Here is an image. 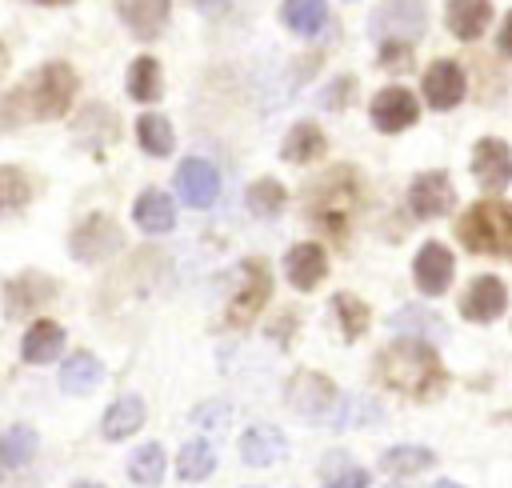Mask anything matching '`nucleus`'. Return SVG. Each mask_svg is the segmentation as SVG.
Instances as JSON below:
<instances>
[{
  "label": "nucleus",
  "mask_w": 512,
  "mask_h": 488,
  "mask_svg": "<svg viewBox=\"0 0 512 488\" xmlns=\"http://www.w3.org/2000/svg\"><path fill=\"white\" fill-rule=\"evenodd\" d=\"M372 372L388 392H396L404 400H436L448 388V368H444L440 352L420 336L392 340L372 360Z\"/></svg>",
  "instance_id": "nucleus-1"
},
{
  "label": "nucleus",
  "mask_w": 512,
  "mask_h": 488,
  "mask_svg": "<svg viewBox=\"0 0 512 488\" xmlns=\"http://www.w3.org/2000/svg\"><path fill=\"white\" fill-rule=\"evenodd\" d=\"M76 72L64 60H48L36 76L20 80L8 100H4V116L8 120H60L72 100H76Z\"/></svg>",
  "instance_id": "nucleus-2"
},
{
  "label": "nucleus",
  "mask_w": 512,
  "mask_h": 488,
  "mask_svg": "<svg viewBox=\"0 0 512 488\" xmlns=\"http://www.w3.org/2000/svg\"><path fill=\"white\" fill-rule=\"evenodd\" d=\"M304 212L312 228H320L332 240H344L356 216V172L332 168L324 180H316L304 196Z\"/></svg>",
  "instance_id": "nucleus-3"
},
{
  "label": "nucleus",
  "mask_w": 512,
  "mask_h": 488,
  "mask_svg": "<svg viewBox=\"0 0 512 488\" xmlns=\"http://www.w3.org/2000/svg\"><path fill=\"white\" fill-rule=\"evenodd\" d=\"M456 236L476 256H508V248H512V208L504 200H476L460 216Z\"/></svg>",
  "instance_id": "nucleus-4"
},
{
  "label": "nucleus",
  "mask_w": 512,
  "mask_h": 488,
  "mask_svg": "<svg viewBox=\"0 0 512 488\" xmlns=\"http://www.w3.org/2000/svg\"><path fill=\"white\" fill-rule=\"evenodd\" d=\"M232 276H236V284H232V296L224 304V324L228 328H248L272 296V276H268L264 260H240Z\"/></svg>",
  "instance_id": "nucleus-5"
},
{
  "label": "nucleus",
  "mask_w": 512,
  "mask_h": 488,
  "mask_svg": "<svg viewBox=\"0 0 512 488\" xmlns=\"http://www.w3.org/2000/svg\"><path fill=\"white\" fill-rule=\"evenodd\" d=\"M428 28V4L424 0H384L372 20H368V32L380 40V44H416Z\"/></svg>",
  "instance_id": "nucleus-6"
},
{
  "label": "nucleus",
  "mask_w": 512,
  "mask_h": 488,
  "mask_svg": "<svg viewBox=\"0 0 512 488\" xmlns=\"http://www.w3.org/2000/svg\"><path fill=\"white\" fill-rule=\"evenodd\" d=\"M336 384L324 376V372H312V368H300L292 372L288 388H284V400L292 412H300L304 420H328V412L336 408Z\"/></svg>",
  "instance_id": "nucleus-7"
},
{
  "label": "nucleus",
  "mask_w": 512,
  "mask_h": 488,
  "mask_svg": "<svg viewBox=\"0 0 512 488\" xmlns=\"http://www.w3.org/2000/svg\"><path fill=\"white\" fill-rule=\"evenodd\" d=\"M68 248H72V256L80 264H100V260H108V256H116L124 248V232L108 216H84L72 228Z\"/></svg>",
  "instance_id": "nucleus-8"
},
{
  "label": "nucleus",
  "mask_w": 512,
  "mask_h": 488,
  "mask_svg": "<svg viewBox=\"0 0 512 488\" xmlns=\"http://www.w3.org/2000/svg\"><path fill=\"white\" fill-rule=\"evenodd\" d=\"M56 300V284H52V276H44V272H20V276H12L8 284H4V308H8V316L12 320H24V316H36L44 304H52Z\"/></svg>",
  "instance_id": "nucleus-9"
},
{
  "label": "nucleus",
  "mask_w": 512,
  "mask_h": 488,
  "mask_svg": "<svg viewBox=\"0 0 512 488\" xmlns=\"http://www.w3.org/2000/svg\"><path fill=\"white\" fill-rule=\"evenodd\" d=\"M456 204V188L448 180V172L432 168V172H420L412 184H408V208L420 216V220H436V216H448V208Z\"/></svg>",
  "instance_id": "nucleus-10"
},
{
  "label": "nucleus",
  "mask_w": 512,
  "mask_h": 488,
  "mask_svg": "<svg viewBox=\"0 0 512 488\" xmlns=\"http://www.w3.org/2000/svg\"><path fill=\"white\" fill-rule=\"evenodd\" d=\"M368 116H372V124H376L380 132H388V136H392V132H404L408 124H416L420 108H416V96H412L408 88L388 84V88H380V92L372 96Z\"/></svg>",
  "instance_id": "nucleus-11"
},
{
  "label": "nucleus",
  "mask_w": 512,
  "mask_h": 488,
  "mask_svg": "<svg viewBox=\"0 0 512 488\" xmlns=\"http://www.w3.org/2000/svg\"><path fill=\"white\" fill-rule=\"evenodd\" d=\"M504 308H508V288L500 276H476L460 296V316L472 324H492L504 316Z\"/></svg>",
  "instance_id": "nucleus-12"
},
{
  "label": "nucleus",
  "mask_w": 512,
  "mask_h": 488,
  "mask_svg": "<svg viewBox=\"0 0 512 488\" xmlns=\"http://www.w3.org/2000/svg\"><path fill=\"white\" fill-rule=\"evenodd\" d=\"M176 192L188 208H212L216 204V192H220V172L200 160V156H188L180 168H176Z\"/></svg>",
  "instance_id": "nucleus-13"
},
{
  "label": "nucleus",
  "mask_w": 512,
  "mask_h": 488,
  "mask_svg": "<svg viewBox=\"0 0 512 488\" xmlns=\"http://www.w3.org/2000/svg\"><path fill=\"white\" fill-rule=\"evenodd\" d=\"M452 268H456L452 252H448L440 240H424L420 252H416V260H412L416 288H420L424 296H440V292L452 284Z\"/></svg>",
  "instance_id": "nucleus-14"
},
{
  "label": "nucleus",
  "mask_w": 512,
  "mask_h": 488,
  "mask_svg": "<svg viewBox=\"0 0 512 488\" xmlns=\"http://www.w3.org/2000/svg\"><path fill=\"white\" fill-rule=\"evenodd\" d=\"M464 92H468V84H464V68L456 60H436L424 72V100H428V108L448 112V108H456L464 100Z\"/></svg>",
  "instance_id": "nucleus-15"
},
{
  "label": "nucleus",
  "mask_w": 512,
  "mask_h": 488,
  "mask_svg": "<svg viewBox=\"0 0 512 488\" xmlns=\"http://www.w3.org/2000/svg\"><path fill=\"white\" fill-rule=\"evenodd\" d=\"M288 456V440L276 424H252L244 436H240V460L248 468H272Z\"/></svg>",
  "instance_id": "nucleus-16"
},
{
  "label": "nucleus",
  "mask_w": 512,
  "mask_h": 488,
  "mask_svg": "<svg viewBox=\"0 0 512 488\" xmlns=\"http://www.w3.org/2000/svg\"><path fill=\"white\" fill-rule=\"evenodd\" d=\"M472 172H476V180H480L484 188H492V192L508 188V176H512V156H508V144H504L500 136L480 140V144L472 148Z\"/></svg>",
  "instance_id": "nucleus-17"
},
{
  "label": "nucleus",
  "mask_w": 512,
  "mask_h": 488,
  "mask_svg": "<svg viewBox=\"0 0 512 488\" xmlns=\"http://www.w3.org/2000/svg\"><path fill=\"white\" fill-rule=\"evenodd\" d=\"M172 0H116V16L136 40H156L160 28L168 24Z\"/></svg>",
  "instance_id": "nucleus-18"
},
{
  "label": "nucleus",
  "mask_w": 512,
  "mask_h": 488,
  "mask_svg": "<svg viewBox=\"0 0 512 488\" xmlns=\"http://www.w3.org/2000/svg\"><path fill=\"white\" fill-rule=\"evenodd\" d=\"M284 272H288V284H292V288L308 292V288H316V284L324 280V272H328V256H324V248L312 244V240L292 244V248L284 252Z\"/></svg>",
  "instance_id": "nucleus-19"
},
{
  "label": "nucleus",
  "mask_w": 512,
  "mask_h": 488,
  "mask_svg": "<svg viewBox=\"0 0 512 488\" xmlns=\"http://www.w3.org/2000/svg\"><path fill=\"white\" fill-rule=\"evenodd\" d=\"M144 420H148V408H144V400H140L136 392L116 396V400L108 404L104 420H100V436H104V440H128L132 432L144 428Z\"/></svg>",
  "instance_id": "nucleus-20"
},
{
  "label": "nucleus",
  "mask_w": 512,
  "mask_h": 488,
  "mask_svg": "<svg viewBox=\"0 0 512 488\" xmlns=\"http://www.w3.org/2000/svg\"><path fill=\"white\" fill-rule=\"evenodd\" d=\"M488 20H492V4L488 0H448L444 8V24L456 40H480L488 32Z\"/></svg>",
  "instance_id": "nucleus-21"
},
{
  "label": "nucleus",
  "mask_w": 512,
  "mask_h": 488,
  "mask_svg": "<svg viewBox=\"0 0 512 488\" xmlns=\"http://www.w3.org/2000/svg\"><path fill=\"white\" fill-rule=\"evenodd\" d=\"M132 220H136V228L148 232V236L168 232V228L176 224V204H172V196H164V192H140L136 204H132Z\"/></svg>",
  "instance_id": "nucleus-22"
},
{
  "label": "nucleus",
  "mask_w": 512,
  "mask_h": 488,
  "mask_svg": "<svg viewBox=\"0 0 512 488\" xmlns=\"http://www.w3.org/2000/svg\"><path fill=\"white\" fill-rule=\"evenodd\" d=\"M64 352V328L56 320H36L28 332H24V344H20V356L28 364H48Z\"/></svg>",
  "instance_id": "nucleus-23"
},
{
  "label": "nucleus",
  "mask_w": 512,
  "mask_h": 488,
  "mask_svg": "<svg viewBox=\"0 0 512 488\" xmlns=\"http://www.w3.org/2000/svg\"><path fill=\"white\" fill-rule=\"evenodd\" d=\"M384 420V408L368 396H336V408L328 412V424L336 432H348V428H368V424H380Z\"/></svg>",
  "instance_id": "nucleus-24"
},
{
  "label": "nucleus",
  "mask_w": 512,
  "mask_h": 488,
  "mask_svg": "<svg viewBox=\"0 0 512 488\" xmlns=\"http://www.w3.org/2000/svg\"><path fill=\"white\" fill-rule=\"evenodd\" d=\"M324 148H328L324 132H320L312 120H300V124L288 128V136H284V144H280V156L292 160V164H308V160H320Z\"/></svg>",
  "instance_id": "nucleus-25"
},
{
  "label": "nucleus",
  "mask_w": 512,
  "mask_h": 488,
  "mask_svg": "<svg viewBox=\"0 0 512 488\" xmlns=\"http://www.w3.org/2000/svg\"><path fill=\"white\" fill-rule=\"evenodd\" d=\"M100 380H104V368H100V360L92 352H72L64 360V368H60V388L68 396H88Z\"/></svg>",
  "instance_id": "nucleus-26"
},
{
  "label": "nucleus",
  "mask_w": 512,
  "mask_h": 488,
  "mask_svg": "<svg viewBox=\"0 0 512 488\" xmlns=\"http://www.w3.org/2000/svg\"><path fill=\"white\" fill-rule=\"evenodd\" d=\"M212 472H216V448H212L204 436L188 440V444L180 448V456H176V476H180L184 484H200V480H208Z\"/></svg>",
  "instance_id": "nucleus-27"
},
{
  "label": "nucleus",
  "mask_w": 512,
  "mask_h": 488,
  "mask_svg": "<svg viewBox=\"0 0 512 488\" xmlns=\"http://www.w3.org/2000/svg\"><path fill=\"white\" fill-rule=\"evenodd\" d=\"M432 464H436V452L424 444H396L380 452V468L392 476H416V472H428Z\"/></svg>",
  "instance_id": "nucleus-28"
},
{
  "label": "nucleus",
  "mask_w": 512,
  "mask_h": 488,
  "mask_svg": "<svg viewBox=\"0 0 512 488\" xmlns=\"http://www.w3.org/2000/svg\"><path fill=\"white\" fill-rule=\"evenodd\" d=\"M280 20L296 36H316L324 28V20H328V4L324 0H284L280 4Z\"/></svg>",
  "instance_id": "nucleus-29"
},
{
  "label": "nucleus",
  "mask_w": 512,
  "mask_h": 488,
  "mask_svg": "<svg viewBox=\"0 0 512 488\" xmlns=\"http://www.w3.org/2000/svg\"><path fill=\"white\" fill-rule=\"evenodd\" d=\"M168 472V456L160 444H140L132 456H128V480L140 484V488H156Z\"/></svg>",
  "instance_id": "nucleus-30"
},
{
  "label": "nucleus",
  "mask_w": 512,
  "mask_h": 488,
  "mask_svg": "<svg viewBox=\"0 0 512 488\" xmlns=\"http://www.w3.org/2000/svg\"><path fill=\"white\" fill-rule=\"evenodd\" d=\"M332 312H336V324H340V336L344 340H360L368 332V324H372L368 304L360 296H352V292H336L332 296Z\"/></svg>",
  "instance_id": "nucleus-31"
},
{
  "label": "nucleus",
  "mask_w": 512,
  "mask_h": 488,
  "mask_svg": "<svg viewBox=\"0 0 512 488\" xmlns=\"http://www.w3.org/2000/svg\"><path fill=\"white\" fill-rule=\"evenodd\" d=\"M136 140H140V148H144L148 156H168V152L176 148L172 124H168L164 116H156V112H144V116L136 120Z\"/></svg>",
  "instance_id": "nucleus-32"
},
{
  "label": "nucleus",
  "mask_w": 512,
  "mask_h": 488,
  "mask_svg": "<svg viewBox=\"0 0 512 488\" xmlns=\"http://www.w3.org/2000/svg\"><path fill=\"white\" fill-rule=\"evenodd\" d=\"M128 96L140 100V104L160 100V64H156V56H136L132 60V68H128Z\"/></svg>",
  "instance_id": "nucleus-33"
},
{
  "label": "nucleus",
  "mask_w": 512,
  "mask_h": 488,
  "mask_svg": "<svg viewBox=\"0 0 512 488\" xmlns=\"http://www.w3.org/2000/svg\"><path fill=\"white\" fill-rule=\"evenodd\" d=\"M36 432L28 424H12L4 436H0V464L8 468H24L32 456H36Z\"/></svg>",
  "instance_id": "nucleus-34"
},
{
  "label": "nucleus",
  "mask_w": 512,
  "mask_h": 488,
  "mask_svg": "<svg viewBox=\"0 0 512 488\" xmlns=\"http://www.w3.org/2000/svg\"><path fill=\"white\" fill-rule=\"evenodd\" d=\"M28 200H32V180H28L20 168L0 164V216L20 212Z\"/></svg>",
  "instance_id": "nucleus-35"
},
{
  "label": "nucleus",
  "mask_w": 512,
  "mask_h": 488,
  "mask_svg": "<svg viewBox=\"0 0 512 488\" xmlns=\"http://www.w3.org/2000/svg\"><path fill=\"white\" fill-rule=\"evenodd\" d=\"M284 188H280V180H272V176H260V180H252L248 184V208L260 216V220H272V216H280L284 212Z\"/></svg>",
  "instance_id": "nucleus-36"
},
{
  "label": "nucleus",
  "mask_w": 512,
  "mask_h": 488,
  "mask_svg": "<svg viewBox=\"0 0 512 488\" xmlns=\"http://www.w3.org/2000/svg\"><path fill=\"white\" fill-rule=\"evenodd\" d=\"M388 324H392V328H408V332L420 336V340H436V336L444 332V324H440L436 312H428V308H400L396 316H388Z\"/></svg>",
  "instance_id": "nucleus-37"
},
{
  "label": "nucleus",
  "mask_w": 512,
  "mask_h": 488,
  "mask_svg": "<svg viewBox=\"0 0 512 488\" xmlns=\"http://www.w3.org/2000/svg\"><path fill=\"white\" fill-rule=\"evenodd\" d=\"M188 420H192L196 428H204V432H224L228 420H232V408H228L224 400H204V404H196V408L188 412Z\"/></svg>",
  "instance_id": "nucleus-38"
},
{
  "label": "nucleus",
  "mask_w": 512,
  "mask_h": 488,
  "mask_svg": "<svg viewBox=\"0 0 512 488\" xmlns=\"http://www.w3.org/2000/svg\"><path fill=\"white\" fill-rule=\"evenodd\" d=\"M352 88H356V80H352V76H336V80H332V84L324 88V96H320V104L336 112V108H344V104H348V96H352Z\"/></svg>",
  "instance_id": "nucleus-39"
},
{
  "label": "nucleus",
  "mask_w": 512,
  "mask_h": 488,
  "mask_svg": "<svg viewBox=\"0 0 512 488\" xmlns=\"http://www.w3.org/2000/svg\"><path fill=\"white\" fill-rule=\"evenodd\" d=\"M372 484V476L364 472V468H344L340 476H332L324 488H368Z\"/></svg>",
  "instance_id": "nucleus-40"
},
{
  "label": "nucleus",
  "mask_w": 512,
  "mask_h": 488,
  "mask_svg": "<svg viewBox=\"0 0 512 488\" xmlns=\"http://www.w3.org/2000/svg\"><path fill=\"white\" fill-rule=\"evenodd\" d=\"M380 64L404 72L408 68V44H380Z\"/></svg>",
  "instance_id": "nucleus-41"
},
{
  "label": "nucleus",
  "mask_w": 512,
  "mask_h": 488,
  "mask_svg": "<svg viewBox=\"0 0 512 488\" xmlns=\"http://www.w3.org/2000/svg\"><path fill=\"white\" fill-rule=\"evenodd\" d=\"M512 16H504V24H500V40H496V48H500V56H508L512 52Z\"/></svg>",
  "instance_id": "nucleus-42"
},
{
  "label": "nucleus",
  "mask_w": 512,
  "mask_h": 488,
  "mask_svg": "<svg viewBox=\"0 0 512 488\" xmlns=\"http://www.w3.org/2000/svg\"><path fill=\"white\" fill-rule=\"evenodd\" d=\"M28 4H44V8H56V4H72V0H28Z\"/></svg>",
  "instance_id": "nucleus-43"
},
{
  "label": "nucleus",
  "mask_w": 512,
  "mask_h": 488,
  "mask_svg": "<svg viewBox=\"0 0 512 488\" xmlns=\"http://www.w3.org/2000/svg\"><path fill=\"white\" fill-rule=\"evenodd\" d=\"M72 488H104V484H96V480H76Z\"/></svg>",
  "instance_id": "nucleus-44"
},
{
  "label": "nucleus",
  "mask_w": 512,
  "mask_h": 488,
  "mask_svg": "<svg viewBox=\"0 0 512 488\" xmlns=\"http://www.w3.org/2000/svg\"><path fill=\"white\" fill-rule=\"evenodd\" d=\"M436 488H464V484H456V480H436Z\"/></svg>",
  "instance_id": "nucleus-45"
},
{
  "label": "nucleus",
  "mask_w": 512,
  "mask_h": 488,
  "mask_svg": "<svg viewBox=\"0 0 512 488\" xmlns=\"http://www.w3.org/2000/svg\"><path fill=\"white\" fill-rule=\"evenodd\" d=\"M4 68H8V48L0 44V72H4Z\"/></svg>",
  "instance_id": "nucleus-46"
},
{
  "label": "nucleus",
  "mask_w": 512,
  "mask_h": 488,
  "mask_svg": "<svg viewBox=\"0 0 512 488\" xmlns=\"http://www.w3.org/2000/svg\"><path fill=\"white\" fill-rule=\"evenodd\" d=\"M384 488H408V484H384Z\"/></svg>",
  "instance_id": "nucleus-47"
}]
</instances>
